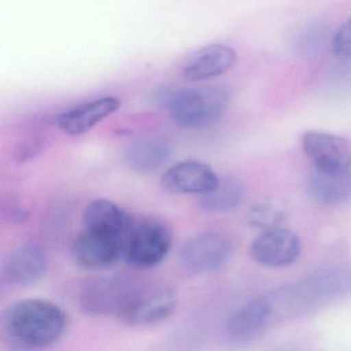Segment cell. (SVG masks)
Here are the masks:
<instances>
[{"mask_svg": "<svg viewBox=\"0 0 351 351\" xmlns=\"http://www.w3.org/2000/svg\"><path fill=\"white\" fill-rule=\"evenodd\" d=\"M64 311L53 302L23 299L3 311L1 326L10 342L22 348H43L52 345L66 328Z\"/></svg>", "mask_w": 351, "mask_h": 351, "instance_id": "1", "label": "cell"}, {"mask_svg": "<svg viewBox=\"0 0 351 351\" xmlns=\"http://www.w3.org/2000/svg\"><path fill=\"white\" fill-rule=\"evenodd\" d=\"M351 293V270H335L265 295L272 322L277 317L309 312Z\"/></svg>", "mask_w": 351, "mask_h": 351, "instance_id": "2", "label": "cell"}, {"mask_svg": "<svg viewBox=\"0 0 351 351\" xmlns=\"http://www.w3.org/2000/svg\"><path fill=\"white\" fill-rule=\"evenodd\" d=\"M159 101L178 126L199 130L223 118L229 94L219 86H186L165 90Z\"/></svg>", "mask_w": 351, "mask_h": 351, "instance_id": "3", "label": "cell"}, {"mask_svg": "<svg viewBox=\"0 0 351 351\" xmlns=\"http://www.w3.org/2000/svg\"><path fill=\"white\" fill-rule=\"evenodd\" d=\"M169 229L162 221L145 219L133 223L125 238L124 254L127 262L136 268L157 266L171 248Z\"/></svg>", "mask_w": 351, "mask_h": 351, "instance_id": "4", "label": "cell"}, {"mask_svg": "<svg viewBox=\"0 0 351 351\" xmlns=\"http://www.w3.org/2000/svg\"><path fill=\"white\" fill-rule=\"evenodd\" d=\"M138 287L124 276H106L90 280L80 293V308L91 316L118 315Z\"/></svg>", "mask_w": 351, "mask_h": 351, "instance_id": "5", "label": "cell"}, {"mask_svg": "<svg viewBox=\"0 0 351 351\" xmlns=\"http://www.w3.org/2000/svg\"><path fill=\"white\" fill-rule=\"evenodd\" d=\"M178 295L167 285L137 289L122 311L121 322L130 326H145L169 317L178 306Z\"/></svg>", "mask_w": 351, "mask_h": 351, "instance_id": "6", "label": "cell"}, {"mask_svg": "<svg viewBox=\"0 0 351 351\" xmlns=\"http://www.w3.org/2000/svg\"><path fill=\"white\" fill-rule=\"evenodd\" d=\"M125 237L85 228L73 243L75 262L86 269H104L124 254Z\"/></svg>", "mask_w": 351, "mask_h": 351, "instance_id": "7", "label": "cell"}, {"mask_svg": "<svg viewBox=\"0 0 351 351\" xmlns=\"http://www.w3.org/2000/svg\"><path fill=\"white\" fill-rule=\"evenodd\" d=\"M231 252V241L225 235L206 232L184 244L180 250V264L192 273H208L223 266Z\"/></svg>", "mask_w": 351, "mask_h": 351, "instance_id": "8", "label": "cell"}, {"mask_svg": "<svg viewBox=\"0 0 351 351\" xmlns=\"http://www.w3.org/2000/svg\"><path fill=\"white\" fill-rule=\"evenodd\" d=\"M301 240L295 232L282 228L266 230L250 245V254L258 264L285 267L293 264L301 254Z\"/></svg>", "mask_w": 351, "mask_h": 351, "instance_id": "9", "label": "cell"}, {"mask_svg": "<svg viewBox=\"0 0 351 351\" xmlns=\"http://www.w3.org/2000/svg\"><path fill=\"white\" fill-rule=\"evenodd\" d=\"M302 147L316 169H351V145L343 137L330 133L309 131L302 137Z\"/></svg>", "mask_w": 351, "mask_h": 351, "instance_id": "10", "label": "cell"}, {"mask_svg": "<svg viewBox=\"0 0 351 351\" xmlns=\"http://www.w3.org/2000/svg\"><path fill=\"white\" fill-rule=\"evenodd\" d=\"M213 168L202 162L188 160L174 164L162 176L164 190L172 194L205 195L219 184Z\"/></svg>", "mask_w": 351, "mask_h": 351, "instance_id": "11", "label": "cell"}, {"mask_svg": "<svg viewBox=\"0 0 351 351\" xmlns=\"http://www.w3.org/2000/svg\"><path fill=\"white\" fill-rule=\"evenodd\" d=\"M121 100L114 96L96 98L73 106L58 119V126L67 135L89 132L99 123L118 112Z\"/></svg>", "mask_w": 351, "mask_h": 351, "instance_id": "12", "label": "cell"}, {"mask_svg": "<svg viewBox=\"0 0 351 351\" xmlns=\"http://www.w3.org/2000/svg\"><path fill=\"white\" fill-rule=\"evenodd\" d=\"M237 61L235 50L227 45L211 44L199 49L182 69V77L192 83L209 81L227 73Z\"/></svg>", "mask_w": 351, "mask_h": 351, "instance_id": "13", "label": "cell"}, {"mask_svg": "<svg viewBox=\"0 0 351 351\" xmlns=\"http://www.w3.org/2000/svg\"><path fill=\"white\" fill-rule=\"evenodd\" d=\"M48 268L46 254L36 245H24L10 254L3 266L5 282L13 287H27L38 283Z\"/></svg>", "mask_w": 351, "mask_h": 351, "instance_id": "14", "label": "cell"}, {"mask_svg": "<svg viewBox=\"0 0 351 351\" xmlns=\"http://www.w3.org/2000/svg\"><path fill=\"white\" fill-rule=\"evenodd\" d=\"M272 322L270 306L266 298L248 302L232 314L227 322V335L236 343H247L254 340Z\"/></svg>", "mask_w": 351, "mask_h": 351, "instance_id": "15", "label": "cell"}, {"mask_svg": "<svg viewBox=\"0 0 351 351\" xmlns=\"http://www.w3.org/2000/svg\"><path fill=\"white\" fill-rule=\"evenodd\" d=\"M308 188L316 202L324 205L346 202L351 198V169L330 171L315 168Z\"/></svg>", "mask_w": 351, "mask_h": 351, "instance_id": "16", "label": "cell"}, {"mask_svg": "<svg viewBox=\"0 0 351 351\" xmlns=\"http://www.w3.org/2000/svg\"><path fill=\"white\" fill-rule=\"evenodd\" d=\"M84 223L88 229L116 234L126 238L133 221L130 215L108 199L91 201L84 211Z\"/></svg>", "mask_w": 351, "mask_h": 351, "instance_id": "17", "label": "cell"}, {"mask_svg": "<svg viewBox=\"0 0 351 351\" xmlns=\"http://www.w3.org/2000/svg\"><path fill=\"white\" fill-rule=\"evenodd\" d=\"M170 156L171 147L167 141L149 137L131 143L125 151L124 160L134 171L151 172L164 165Z\"/></svg>", "mask_w": 351, "mask_h": 351, "instance_id": "18", "label": "cell"}, {"mask_svg": "<svg viewBox=\"0 0 351 351\" xmlns=\"http://www.w3.org/2000/svg\"><path fill=\"white\" fill-rule=\"evenodd\" d=\"M243 197L242 184L235 178H219L210 192L202 195L200 204L207 213H223L237 206Z\"/></svg>", "mask_w": 351, "mask_h": 351, "instance_id": "19", "label": "cell"}, {"mask_svg": "<svg viewBox=\"0 0 351 351\" xmlns=\"http://www.w3.org/2000/svg\"><path fill=\"white\" fill-rule=\"evenodd\" d=\"M282 211L269 201H260L254 203L247 213V221L250 225L265 230L278 228L283 221Z\"/></svg>", "mask_w": 351, "mask_h": 351, "instance_id": "20", "label": "cell"}, {"mask_svg": "<svg viewBox=\"0 0 351 351\" xmlns=\"http://www.w3.org/2000/svg\"><path fill=\"white\" fill-rule=\"evenodd\" d=\"M332 51L336 56L342 58L351 57V17L335 34Z\"/></svg>", "mask_w": 351, "mask_h": 351, "instance_id": "21", "label": "cell"}]
</instances>
